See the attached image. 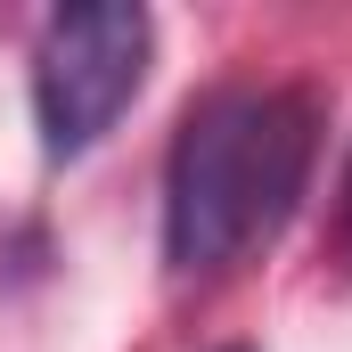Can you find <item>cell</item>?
I'll use <instances>...</instances> for the list:
<instances>
[{
  "mask_svg": "<svg viewBox=\"0 0 352 352\" xmlns=\"http://www.w3.org/2000/svg\"><path fill=\"white\" fill-rule=\"evenodd\" d=\"M320 156V98L303 82L205 90L164 156V263L180 278L270 246Z\"/></svg>",
  "mask_w": 352,
  "mask_h": 352,
  "instance_id": "obj_1",
  "label": "cell"
},
{
  "mask_svg": "<svg viewBox=\"0 0 352 352\" xmlns=\"http://www.w3.org/2000/svg\"><path fill=\"white\" fill-rule=\"evenodd\" d=\"M148 58H156V25L148 8L131 0H82V8H58L33 41V131L58 164L90 156L123 107L148 82Z\"/></svg>",
  "mask_w": 352,
  "mask_h": 352,
  "instance_id": "obj_2",
  "label": "cell"
},
{
  "mask_svg": "<svg viewBox=\"0 0 352 352\" xmlns=\"http://www.w3.org/2000/svg\"><path fill=\"white\" fill-rule=\"evenodd\" d=\"M344 221H352V173H344Z\"/></svg>",
  "mask_w": 352,
  "mask_h": 352,
  "instance_id": "obj_3",
  "label": "cell"
},
{
  "mask_svg": "<svg viewBox=\"0 0 352 352\" xmlns=\"http://www.w3.org/2000/svg\"><path fill=\"white\" fill-rule=\"evenodd\" d=\"M230 352H246V344H230Z\"/></svg>",
  "mask_w": 352,
  "mask_h": 352,
  "instance_id": "obj_4",
  "label": "cell"
}]
</instances>
